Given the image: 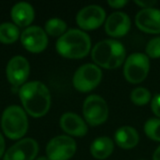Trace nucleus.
Returning a JSON list of instances; mask_svg holds the SVG:
<instances>
[{
  "label": "nucleus",
  "instance_id": "obj_1",
  "mask_svg": "<svg viewBox=\"0 0 160 160\" xmlns=\"http://www.w3.org/2000/svg\"><path fill=\"white\" fill-rule=\"evenodd\" d=\"M19 96L24 110L33 117L43 116L50 110L51 93L40 81L23 83L19 90Z\"/></svg>",
  "mask_w": 160,
  "mask_h": 160
},
{
  "label": "nucleus",
  "instance_id": "obj_2",
  "mask_svg": "<svg viewBox=\"0 0 160 160\" xmlns=\"http://www.w3.org/2000/svg\"><path fill=\"white\" fill-rule=\"evenodd\" d=\"M55 47L60 55L70 59H80L90 52L91 38L85 31L71 28L58 38Z\"/></svg>",
  "mask_w": 160,
  "mask_h": 160
},
{
  "label": "nucleus",
  "instance_id": "obj_3",
  "mask_svg": "<svg viewBox=\"0 0 160 160\" xmlns=\"http://www.w3.org/2000/svg\"><path fill=\"white\" fill-rule=\"evenodd\" d=\"M126 48L118 40L104 39L98 42L91 51V57L98 68L115 69L126 61Z\"/></svg>",
  "mask_w": 160,
  "mask_h": 160
},
{
  "label": "nucleus",
  "instance_id": "obj_4",
  "mask_svg": "<svg viewBox=\"0 0 160 160\" xmlns=\"http://www.w3.org/2000/svg\"><path fill=\"white\" fill-rule=\"evenodd\" d=\"M2 129L12 140L22 138L28 128V118L25 111L18 105H10L7 107L1 117Z\"/></svg>",
  "mask_w": 160,
  "mask_h": 160
},
{
  "label": "nucleus",
  "instance_id": "obj_5",
  "mask_svg": "<svg viewBox=\"0 0 160 160\" xmlns=\"http://www.w3.org/2000/svg\"><path fill=\"white\" fill-rule=\"evenodd\" d=\"M149 70V57L142 52L130 54L124 64V76L126 80L132 84L142 82L147 78Z\"/></svg>",
  "mask_w": 160,
  "mask_h": 160
},
{
  "label": "nucleus",
  "instance_id": "obj_6",
  "mask_svg": "<svg viewBox=\"0 0 160 160\" xmlns=\"http://www.w3.org/2000/svg\"><path fill=\"white\" fill-rule=\"evenodd\" d=\"M82 113L85 122L91 127L104 124L109 117V107L106 100L98 95H90L83 102Z\"/></svg>",
  "mask_w": 160,
  "mask_h": 160
},
{
  "label": "nucleus",
  "instance_id": "obj_7",
  "mask_svg": "<svg viewBox=\"0 0 160 160\" xmlns=\"http://www.w3.org/2000/svg\"><path fill=\"white\" fill-rule=\"evenodd\" d=\"M102 80V71L95 64H84L74 73L72 82L76 90L87 93L99 85Z\"/></svg>",
  "mask_w": 160,
  "mask_h": 160
},
{
  "label": "nucleus",
  "instance_id": "obj_8",
  "mask_svg": "<svg viewBox=\"0 0 160 160\" xmlns=\"http://www.w3.org/2000/svg\"><path fill=\"white\" fill-rule=\"evenodd\" d=\"M77 144L73 138L68 135L53 137L46 146L47 157L50 160H68L76 153Z\"/></svg>",
  "mask_w": 160,
  "mask_h": 160
},
{
  "label": "nucleus",
  "instance_id": "obj_9",
  "mask_svg": "<svg viewBox=\"0 0 160 160\" xmlns=\"http://www.w3.org/2000/svg\"><path fill=\"white\" fill-rule=\"evenodd\" d=\"M106 21V11L98 5H88L79 10L76 22L81 30L92 31L99 28Z\"/></svg>",
  "mask_w": 160,
  "mask_h": 160
},
{
  "label": "nucleus",
  "instance_id": "obj_10",
  "mask_svg": "<svg viewBox=\"0 0 160 160\" xmlns=\"http://www.w3.org/2000/svg\"><path fill=\"white\" fill-rule=\"evenodd\" d=\"M38 153V143L32 138H24L11 145L4 155V160H34Z\"/></svg>",
  "mask_w": 160,
  "mask_h": 160
},
{
  "label": "nucleus",
  "instance_id": "obj_11",
  "mask_svg": "<svg viewBox=\"0 0 160 160\" xmlns=\"http://www.w3.org/2000/svg\"><path fill=\"white\" fill-rule=\"evenodd\" d=\"M21 42L29 52H40L48 45V36L42 27L30 25L22 32Z\"/></svg>",
  "mask_w": 160,
  "mask_h": 160
},
{
  "label": "nucleus",
  "instance_id": "obj_12",
  "mask_svg": "<svg viewBox=\"0 0 160 160\" xmlns=\"http://www.w3.org/2000/svg\"><path fill=\"white\" fill-rule=\"evenodd\" d=\"M30 72L28 60L22 55H14L11 57L6 68L7 78L10 83L19 86L25 83Z\"/></svg>",
  "mask_w": 160,
  "mask_h": 160
},
{
  "label": "nucleus",
  "instance_id": "obj_13",
  "mask_svg": "<svg viewBox=\"0 0 160 160\" xmlns=\"http://www.w3.org/2000/svg\"><path fill=\"white\" fill-rule=\"evenodd\" d=\"M131 27L129 16L122 11L112 13L106 18L105 32L112 38H122L126 36Z\"/></svg>",
  "mask_w": 160,
  "mask_h": 160
},
{
  "label": "nucleus",
  "instance_id": "obj_14",
  "mask_svg": "<svg viewBox=\"0 0 160 160\" xmlns=\"http://www.w3.org/2000/svg\"><path fill=\"white\" fill-rule=\"evenodd\" d=\"M136 26L147 34H160V9L151 8L141 9L135 17Z\"/></svg>",
  "mask_w": 160,
  "mask_h": 160
},
{
  "label": "nucleus",
  "instance_id": "obj_15",
  "mask_svg": "<svg viewBox=\"0 0 160 160\" xmlns=\"http://www.w3.org/2000/svg\"><path fill=\"white\" fill-rule=\"evenodd\" d=\"M60 127L67 134L74 137H83L88 132L85 121L80 115L71 112L62 114L60 118Z\"/></svg>",
  "mask_w": 160,
  "mask_h": 160
},
{
  "label": "nucleus",
  "instance_id": "obj_16",
  "mask_svg": "<svg viewBox=\"0 0 160 160\" xmlns=\"http://www.w3.org/2000/svg\"><path fill=\"white\" fill-rule=\"evenodd\" d=\"M13 22L19 26L29 25L35 17V9L33 6L25 1L16 3L10 10Z\"/></svg>",
  "mask_w": 160,
  "mask_h": 160
},
{
  "label": "nucleus",
  "instance_id": "obj_17",
  "mask_svg": "<svg viewBox=\"0 0 160 160\" xmlns=\"http://www.w3.org/2000/svg\"><path fill=\"white\" fill-rule=\"evenodd\" d=\"M114 142L120 148L129 150L138 145L140 142V136L134 128L124 126L116 130L114 134Z\"/></svg>",
  "mask_w": 160,
  "mask_h": 160
},
{
  "label": "nucleus",
  "instance_id": "obj_18",
  "mask_svg": "<svg viewBox=\"0 0 160 160\" xmlns=\"http://www.w3.org/2000/svg\"><path fill=\"white\" fill-rule=\"evenodd\" d=\"M114 142L109 137H98L90 145V153L98 160L107 159L113 152Z\"/></svg>",
  "mask_w": 160,
  "mask_h": 160
},
{
  "label": "nucleus",
  "instance_id": "obj_19",
  "mask_svg": "<svg viewBox=\"0 0 160 160\" xmlns=\"http://www.w3.org/2000/svg\"><path fill=\"white\" fill-rule=\"evenodd\" d=\"M20 37L19 27L10 22L0 23V41L6 44L12 43Z\"/></svg>",
  "mask_w": 160,
  "mask_h": 160
},
{
  "label": "nucleus",
  "instance_id": "obj_20",
  "mask_svg": "<svg viewBox=\"0 0 160 160\" xmlns=\"http://www.w3.org/2000/svg\"><path fill=\"white\" fill-rule=\"evenodd\" d=\"M45 32L53 37H61L67 32V22L60 18H51L45 22Z\"/></svg>",
  "mask_w": 160,
  "mask_h": 160
},
{
  "label": "nucleus",
  "instance_id": "obj_21",
  "mask_svg": "<svg viewBox=\"0 0 160 160\" xmlns=\"http://www.w3.org/2000/svg\"><path fill=\"white\" fill-rule=\"evenodd\" d=\"M130 99L136 106H145L152 100L151 92L145 87H137L130 94Z\"/></svg>",
  "mask_w": 160,
  "mask_h": 160
},
{
  "label": "nucleus",
  "instance_id": "obj_22",
  "mask_svg": "<svg viewBox=\"0 0 160 160\" xmlns=\"http://www.w3.org/2000/svg\"><path fill=\"white\" fill-rule=\"evenodd\" d=\"M144 132L146 136L155 142H160V119L150 118L144 124Z\"/></svg>",
  "mask_w": 160,
  "mask_h": 160
},
{
  "label": "nucleus",
  "instance_id": "obj_23",
  "mask_svg": "<svg viewBox=\"0 0 160 160\" xmlns=\"http://www.w3.org/2000/svg\"><path fill=\"white\" fill-rule=\"evenodd\" d=\"M145 52V54L149 58H160V37L150 39V41L146 45Z\"/></svg>",
  "mask_w": 160,
  "mask_h": 160
},
{
  "label": "nucleus",
  "instance_id": "obj_24",
  "mask_svg": "<svg viewBox=\"0 0 160 160\" xmlns=\"http://www.w3.org/2000/svg\"><path fill=\"white\" fill-rule=\"evenodd\" d=\"M151 110L154 114L160 119V94L156 95L151 100Z\"/></svg>",
  "mask_w": 160,
  "mask_h": 160
},
{
  "label": "nucleus",
  "instance_id": "obj_25",
  "mask_svg": "<svg viewBox=\"0 0 160 160\" xmlns=\"http://www.w3.org/2000/svg\"><path fill=\"white\" fill-rule=\"evenodd\" d=\"M108 5L112 8H124L128 2L127 0H109Z\"/></svg>",
  "mask_w": 160,
  "mask_h": 160
},
{
  "label": "nucleus",
  "instance_id": "obj_26",
  "mask_svg": "<svg viewBox=\"0 0 160 160\" xmlns=\"http://www.w3.org/2000/svg\"><path fill=\"white\" fill-rule=\"evenodd\" d=\"M135 4L142 8H151L157 4V1H135Z\"/></svg>",
  "mask_w": 160,
  "mask_h": 160
},
{
  "label": "nucleus",
  "instance_id": "obj_27",
  "mask_svg": "<svg viewBox=\"0 0 160 160\" xmlns=\"http://www.w3.org/2000/svg\"><path fill=\"white\" fill-rule=\"evenodd\" d=\"M5 148H6V143H5V139L3 137V135L0 132V158H2V156L5 153Z\"/></svg>",
  "mask_w": 160,
  "mask_h": 160
},
{
  "label": "nucleus",
  "instance_id": "obj_28",
  "mask_svg": "<svg viewBox=\"0 0 160 160\" xmlns=\"http://www.w3.org/2000/svg\"><path fill=\"white\" fill-rule=\"evenodd\" d=\"M153 160H160V145L155 150L153 154Z\"/></svg>",
  "mask_w": 160,
  "mask_h": 160
},
{
  "label": "nucleus",
  "instance_id": "obj_29",
  "mask_svg": "<svg viewBox=\"0 0 160 160\" xmlns=\"http://www.w3.org/2000/svg\"><path fill=\"white\" fill-rule=\"evenodd\" d=\"M36 160H50V158H48V157H39V158H38Z\"/></svg>",
  "mask_w": 160,
  "mask_h": 160
}]
</instances>
